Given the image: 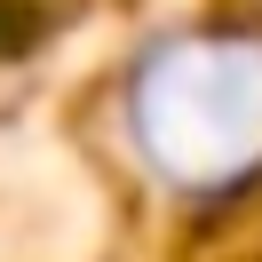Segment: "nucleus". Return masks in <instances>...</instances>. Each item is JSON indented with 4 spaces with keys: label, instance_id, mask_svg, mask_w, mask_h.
<instances>
[{
    "label": "nucleus",
    "instance_id": "obj_1",
    "mask_svg": "<svg viewBox=\"0 0 262 262\" xmlns=\"http://www.w3.org/2000/svg\"><path fill=\"white\" fill-rule=\"evenodd\" d=\"M119 127L143 175L175 199H230L262 183V32L183 24L135 48Z\"/></svg>",
    "mask_w": 262,
    "mask_h": 262
}]
</instances>
